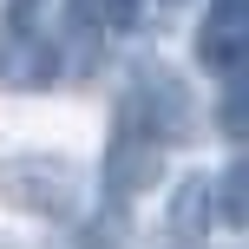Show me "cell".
<instances>
[{
	"mask_svg": "<svg viewBox=\"0 0 249 249\" xmlns=\"http://www.w3.org/2000/svg\"><path fill=\"white\" fill-rule=\"evenodd\" d=\"M0 197H7L13 210H26V216L72 223V216L86 210V171H79L72 158H59V151H20V158H7V171H0Z\"/></svg>",
	"mask_w": 249,
	"mask_h": 249,
	"instance_id": "1",
	"label": "cell"
},
{
	"mask_svg": "<svg viewBox=\"0 0 249 249\" xmlns=\"http://www.w3.org/2000/svg\"><path fill=\"white\" fill-rule=\"evenodd\" d=\"M164 138L158 131H144L138 118H112V138H105V158H99V184H105V197L112 203H131V197H144L151 184L164 177Z\"/></svg>",
	"mask_w": 249,
	"mask_h": 249,
	"instance_id": "2",
	"label": "cell"
},
{
	"mask_svg": "<svg viewBox=\"0 0 249 249\" xmlns=\"http://www.w3.org/2000/svg\"><path fill=\"white\" fill-rule=\"evenodd\" d=\"M118 112H124V118H138L144 131H158L164 144H184V138L197 131V105H190L184 79L164 72V66H144V72L131 79V92L118 99Z\"/></svg>",
	"mask_w": 249,
	"mask_h": 249,
	"instance_id": "3",
	"label": "cell"
},
{
	"mask_svg": "<svg viewBox=\"0 0 249 249\" xmlns=\"http://www.w3.org/2000/svg\"><path fill=\"white\" fill-rule=\"evenodd\" d=\"M59 53H66V46L46 33V20H33V26H0V86H7V92H46L53 79L66 72Z\"/></svg>",
	"mask_w": 249,
	"mask_h": 249,
	"instance_id": "4",
	"label": "cell"
},
{
	"mask_svg": "<svg viewBox=\"0 0 249 249\" xmlns=\"http://www.w3.org/2000/svg\"><path fill=\"white\" fill-rule=\"evenodd\" d=\"M197 59H203V72H216V79H236L249 66V0H203Z\"/></svg>",
	"mask_w": 249,
	"mask_h": 249,
	"instance_id": "5",
	"label": "cell"
},
{
	"mask_svg": "<svg viewBox=\"0 0 249 249\" xmlns=\"http://www.w3.org/2000/svg\"><path fill=\"white\" fill-rule=\"evenodd\" d=\"M138 20H144V0H66V39L79 46H105Z\"/></svg>",
	"mask_w": 249,
	"mask_h": 249,
	"instance_id": "6",
	"label": "cell"
},
{
	"mask_svg": "<svg viewBox=\"0 0 249 249\" xmlns=\"http://www.w3.org/2000/svg\"><path fill=\"white\" fill-rule=\"evenodd\" d=\"M210 177H184L177 184V197H171V236L177 243H203L210 236Z\"/></svg>",
	"mask_w": 249,
	"mask_h": 249,
	"instance_id": "7",
	"label": "cell"
},
{
	"mask_svg": "<svg viewBox=\"0 0 249 249\" xmlns=\"http://www.w3.org/2000/svg\"><path fill=\"white\" fill-rule=\"evenodd\" d=\"M243 158L236 164H223V177H216V184H210V216H216V223H223V230H243L249 223V203H243Z\"/></svg>",
	"mask_w": 249,
	"mask_h": 249,
	"instance_id": "8",
	"label": "cell"
},
{
	"mask_svg": "<svg viewBox=\"0 0 249 249\" xmlns=\"http://www.w3.org/2000/svg\"><path fill=\"white\" fill-rule=\"evenodd\" d=\"M216 124H223L230 144H243V72L223 79V112H216Z\"/></svg>",
	"mask_w": 249,
	"mask_h": 249,
	"instance_id": "9",
	"label": "cell"
},
{
	"mask_svg": "<svg viewBox=\"0 0 249 249\" xmlns=\"http://www.w3.org/2000/svg\"><path fill=\"white\" fill-rule=\"evenodd\" d=\"M46 20V0H0V26H33Z\"/></svg>",
	"mask_w": 249,
	"mask_h": 249,
	"instance_id": "10",
	"label": "cell"
}]
</instances>
